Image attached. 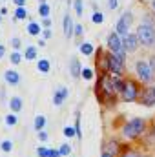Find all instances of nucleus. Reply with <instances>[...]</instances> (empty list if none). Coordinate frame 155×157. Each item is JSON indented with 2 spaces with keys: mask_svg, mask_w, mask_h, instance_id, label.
I'll return each instance as SVG.
<instances>
[{
  "mask_svg": "<svg viewBox=\"0 0 155 157\" xmlns=\"http://www.w3.org/2000/svg\"><path fill=\"white\" fill-rule=\"evenodd\" d=\"M144 128H146L144 119L135 117V119H131L130 122H126V124L122 126V135H124L126 139H137L139 135H142Z\"/></svg>",
  "mask_w": 155,
  "mask_h": 157,
  "instance_id": "f257e3e1",
  "label": "nucleus"
},
{
  "mask_svg": "<svg viewBox=\"0 0 155 157\" xmlns=\"http://www.w3.org/2000/svg\"><path fill=\"white\" fill-rule=\"evenodd\" d=\"M139 97H141L139 84H137L133 78H126V80H124V88H122V91H120V99H122L124 102H135Z\"/></svg>",
  "mask_w": 155,
  "mask_h": 157,
  "instance_id": "f03ea898",
  "label": "nucleus"
},
{
  "mask_svg": "<svg viewBox=\"0 0 155 157\" xmlns=\"http://www.w3.org/2000/svg\"><path fill=\"white\" fill-rule=\"evenodd\" d=\"M137 37H139V42L142 46L152 48V46H155V28L150 26V24L141 22L139 28H137Z\"/></svg>",
  "mask_w": 155,
  "mask_h": 157,
  "instance_id": "7ed1b4c3",
  "label": "nucleus"
},
{
  "mask_svg": "<svg viewBox=\"0 0 155 157\" xmlns=\"http://www.w3.org/2000/svg\"><path fill=\"white\" fill-rule=\"evenodd\" d=\"M106 46H108V51H110V53H115L120 59L126 60V51H124V48H122V37H120L117 31H112V33L108 35Z\"/></svg>",
  "mask_w": 155,
  "mask_h": 157,
  "instance_id": "20e7f679",
  "label": "nucleus"
},
{
  "mask_svg": "<svg viewBox=\"0 0 155 157\" xmlns=\"http://www.w3.org/2000/svg\"><path fill=\"white\" fill-rule=\"evenodd\" d=\"M135 73H137L139 80L144 82V84H148V82L153 80V70L150 68V62H148V60L139 59V60L135 62Z\"/></svg>",
  "mask_w": 155,
  "mask_h": 157,
  "instance_id": "39448f33",
  "label": "nucleus"
},
{
  "mask_svg": "<svg viewBox=\"0 0 155 157\" xmlns=\"http://www.w3.org/2000/svg\"><path fill=\"white\" fill-rule=\"evenodd\" d=\"M131 22H133V15H131L130 11H124V13L120 15V18L117 20L115 31L119 33V35H120V37L128 35V31H130V26H131Z\"/></svg>",
  "mask_w": 155,
  "mask_h": 157,
  "instance_id": "423d86ee",
  "label": "nucleus"
},
{
  "mask_svg": "<svg viewBox=\"0 0 155 157\" xmlns=\"http://www.w3.org/2000/svg\"><path fill=\"white\" fill-rule=\"evenodd\" d=\"M108 62H110V73L112 75H122L124 73V62H126L124 59L108 51Z\"/></svg>",
  "mask_w": 155,
  "mask_h": 157,
  "instance_id": "0eeeda50",
  "label": "nucleus"
},
{
  "mask_svg": "<svg viewBox=\"0 0 155 157\" xmlns=\"http://www.w3.org/2000/svg\"><path fill=\"white\" fill-rule=\"evenodd\" d=\"M139 46H141V42H139L137 33H128L122 37V48L126 53H135L139 49Z\"/></svg>",
  "mask_w": 155,
  "mask_h": 157,
  "instance_id": "6e6552de",
  "label": "nucleus"
},
{
  "mask_svg": "<svg viewBox=\"0 0 155 157\" xmlns=\"http://www.w3.org/2000/svg\"><path fill=\"white\" fill-rule=\"evenodd\" d=\"M139 101H141V104L142 106H153L155 104V86H150V88H146L142 93H141V97H139Z\"/></svg>",
  "mask_w": 155,
  "mask_h": 157,
  "instance_id": "1a4fd4ad",
  "label": "nucleus"
},
{
  "mask_svg": "<svg viewBox=\"0 0 155 157\" xmlns=\"http://www.w3.org/2000/svg\"><path fill=\"white\" fill-rule=\"evenodd\" d=\"M62 28H64V37H66V39L75 37V24H73V18L70 17V13L64 15V18H62Z\"/></svg>",
  "mask_w": 155,
  "mask_h": 157,
  "instance_id": "9d476101",
  "label": "nucleus"
},
{
  "mask_svg": "<svg viewBox=\"0 0 155 157\" xmlns=\"http://www.w3.org/2000/svg\"><path fill=\"white\" fill-rule=\"evenodd\" d=\"M68 95H70V90H68L66 86L57 88L55 93H53V104H55V106H62V102L68 99Z\"/></svg>",
  "mask_w": 155,
  "mask_h": 157,
  "instance_id": "9b49d317",
  "label": "nucleus"
},
{
  "mask_svg": "<svg viewBox=\"0 0 155 157\" xmlns=\"http://www.w3.org/2000/svg\"><path fill=\"white\" fill-rule=\"evenodd\" d=\"M70 75L75 78V80L82 75V66H80L77 57H71V60H70Z\"/></svg>",
  "mask_w": 155,
  "mask_h": 157,
  "instance_id": "f8f14e48",
  "label": "nucleus"
},
{
  "mask_svg": "<svg viewBox=\"0 0 155 157\" xmlns=\"http://www.w3.org/2000/svg\"><path fill=\"white\" fill-rule=\"evenodd\" d=\"M4 78H6V82H7V84H11V86H15V84H18V82H20V75H18L15 70H7V71L4 73Z\"/></svg>",
  "mask_w": 155,
  "mask_h": 157,
  "instance_id": "ddd939ff",
  "label": "nucleus"
},
{
  "mask_svg": "<svg viewBox=\"0 0 155 157\" xmlns=\"http://www.w3.org/2000/svg\"><path fill=\"white\" fill-rule=\"evenodd\" d=\"M9 108H11V112H20L22 110V99L20 97H11L9 99Z\"/></svg>",
  "mask_w": 155,
  "mask_h": 157,
  "instance_id": "4468645a",
  "label": "nucleus"
},
{
  "mask_svg": "<svg viewBox=\"0 0 155 157\" xmlns=\"http://www.w3.org/2000/svg\"><path fill=\"white\" fill-rule=\"evenodd\" d=\"M37 70H39L40 73H49V70H51L49 60L47 59H40L39 62H37Z\"/></svg>",
  "mask_w": 155,
  "mask_h": 157,
  "instance_id": "2eb2a0df",
  "label": "nucleus"
},
{
  "mask_svg": "<svg viewBox=\"0 0 155 157\" xmlns=\"http://www.w3.org/2000/svg\"><path fill=\"white\" fill-rule=\"evenodd\" d=\"M119 148H120V146H119L117 141H110V143L106 144L104 152H106V154H112V155H117V154H119Z\"/></svg>",
  "mask_w": 155,
  "mask_h": 157,
  "instance_id": "dca6fc26",
  "label": "nucleus"
},
{
  "mask_svg": "<svg viewBox=\"0 0 155 157\" xmlns=\"http://www.w3.org/2000/svg\"><path fill=\"white\" fill-rule=\"evenodd\" d=\"M78 51H80L82 55H86V57H88V55H91V53L95 51V48H93V44H89V42H82V44H80V48H78Z\"/></svg>",
  "mask_w": 155,
  "mask_h": 157,
  "instance_id": "f3484780",
  "label": "nucleus"
},
{
  "mask_svg": "<svg viewBox=\"0 0 155 157\" xmlns=\"http://www.w3.org/2000/svg\"><path fill=\"white\" fill-rule=\"evenodd\" d=\"M49 13H51V7H49V4H39V15L42 18H49Z\"/></svg>",
  "mask_w": 155,
  "mask_h": 157,
  "instance_id": "a211bd4d",
  "label": "nucleus"
},
{
  "mask_svg": "<svg viewBox=\"0 0 155 157\" xmlns=\"http://www.w3.org/2000/svg\"><path fill=\"white\" fill-rule=\"evenodd\" d=\"M24 18H29V13L26 7H17L15 11V20H24Z\"/></svg>",
  "mask_w": 155,
  "mask_h": 157,
  "instance_id": "6ab92c4d",
  "label": "nucleus"
},
{
  "mask_svg": "<svg viewBox=\"0 0 155 157\" xmlns=\"http://www.w3.org/2000/svg\"><path fill=\"white\" fill-rule=\"evenodd\" d=\"M24 57H26V60H35V59H37V48H35V46H28Z\"/></svg>",
  "mask_w": 155,
  "mask_h": 157,
  "instance_id": "aec40b11",
  "label": "nucleus"
},
{
  "mask_svg": "<svg viewBox=\"0 0 155 157\" xmlns=\"http://www.w3.org/2000/svg\"><path fill=\"white\" fill-rule=\"evenodd\" d=\"M29 35H33V37H37V35H40V24H37V22H29L28 24V29H26Z\"/></svg>",
  "mask_w": 155,
  "mask_h": 157,
  "instance_id": "412c9836",
  "label": "nucleus"
},
{
  "mask_svg": "<svg viewBox=\"0 0 155 157\" xmlns=\"http://www.w3.org/2000/svg\"><path fill=\"white\" fill-rule=\"evenodd\" d=\"M44 126H46V117H44V115H37V117H35V130H37V132H42Z\"/></svg>",
  "mask_w": 155,
  "mask_h": 157,
  "instance_id": "4be33fe9",
  "label": "nucleus"
},
{
  "mask_svg": "<svg viewBox=\"0 0 155 157\" xmlns=\"http://www.w3.org/2000/svg\"><path fill=\"white\" fill-rule=\"evenodd\" d=\"M73 7H75V13L78 17H82V13H84V0H73Z\"/></svg>",
  "mask_w": 155,
  "mask_h": 157,
  "instance_id": "5701e85b",
  "label": "nucleus"
},
{
  "mask_svg": "<svg viewBox=\"0 0 155 157\" xmlns=\"http://www.w3.org/2000/svg\"><path fill=\"white\" fill-rule=\"evenodd\" d=\"M75 132H77V137L78 139H82V130H80V112H75Z\"/></svg>",
  "mask_w": 155,
  "mask_h": 157,
  "instance_id": "b1692460",
  "label": "nucleus"
},
{
  "mask_svg": "<svg viewBox=\"0 0 155 157\" xmlns=\"http://www.w3.org/2000/svg\"><path fill=\"white\" fill-rule=\"evenodd\" d=\"M91 22H93V24H102V22H104V15H102L100 11H93V15H91Z\"/></svg>",
  "mask_w": 155,
  "mask_h": 157,
  "instance_id": "393cba45",
  "label": "nucleus"
},
{
  "mask_svg": "<svg viewBox=\"0 0 155 157\" xmlns=\"http://www.w3.org/2000/svg\"><path fill=\"white\" fill-rule=\"evenodd\" d=\"M9 60H11V64H20L22 62V55L18 53V51H15V53H11V57H9Z\"/></svg>",
  "mask_w": 155,
  "mask_h": 157,
  "instance_id": "a878e982",
  "label": "nucleus"
},
{
  "mask_svg": "<svg viewBox=\"0 0 155 157\" xmlns=\"http://www.w3.org/2000/svg\"><path fill=\"white\" fill-rule=\"evenodd\" d=\"M0 148H2V152H6V154H9L11 150H13V143L11 141H2V144H0Z\"/></svg>",
  "mask_w": 155,
  "mask_h": 157,
  "instance_id": "bb28decb",
  "label": "nucleus"
},
{
  "mask_svg": "<svg viewBox=\"0 0 155 157\" xmlns=\"http://www.w3.org/2000/svg\"><path fill=\"white\" fill-rule=\"evenodd\" d=\"M17 122H18V117H17L15 113H9V115L6 117V124H7V126H15Z\"/></svg>",
  "mask_w": 155,
  "mask_h": 157,
  "instance_id": "cd10ccee",
  "label": "nucleus"
},
{
  "mask_svg": "<svg viewBox=\"0 0 155 157\" xmlns=\"http://www.w3.org/2000/svg\"><path fill=\"white\" fill-rule=\"evenodd\" d=\"M80 77H84L86 80H91L93 78V70H89V68H82V75Z\"/></svg>",
  "mask_w": 155,
  "mask_h": 157,
  "instance_id": "c85d7f7f",
  "label": "nucleus"
},
{
  "mask_svg": "<svg viewBox=\"0 0 155 157\" xmlns=\"http://www.w3.org/2000/svg\"><path fill=\"white\" fill-rule=\"evenodd\" d=\"M122 157H142L139 152H135V150H124L122 152Z\"/></svg>",
  "mask_w": 155,
  "mask_h": 157,
  "instance_id": "c756f323",
  "label": "nucleus"
},
{
  "mask_svg": "<svg viewBox=\"0 0 155 157\" xmlns=\"http://www.w3.org/2000/svg\"><path fill=\"white\" fill-rule=\"evenodd\" d=\"M37 155H39V157H47V155H49V148L40 146L39 150H37Z\"/></svg>",
  "mask_w": 155,
  "mask_h": 157,
  "instance_id": "7c9ffc66",
  "label": "nucleus"
},
{
  "mask_svg": "<svg viewBox=\"0 0 155 157\" xmlns=\"http://www.w3.org/2000/svg\"><path fill=\"white\" fill-rule=\"evenodd\" d=\"M64 135H66V137H73V135H77V132H75V128L66 126V128H64Z\"/></svg>",
  "mask_w": 155,
  "mask_h": 157,
  "instance_id": "2f4dec72",
  "label": "nucleus"
},
{
  "mask_svg": "<svg viewBox=\"0 0 155 157\" xmlns=\"http://www.w3.org/2000/svg\"><path fill=\"white\" fill-rule=\"evenodd\" d=\"M59 152H60V155H70V152H71V146H70V144H62Z\"/></svg>",
  "mask_w": 155,
  "mask_h": 157,
  "instance_id": "473e14b6",
  "label": "nucleus"
},
{
  "mask_svg": "<svg viewBox=\"0 0 155 157\" xmlns=\"http://www.w3.org/2000/svg\"><path fill=\"white\" fill-rule=\"evenodd\" d=\"M11 48H13V49H18V48H20V39H18V37H13V39H11Z\"/></svg>",
  "mask_w": 155,
  "mask_h": 157,
  "instance_id": "72a5a7b5",
  "label": "nucleus"
},
{
  "mask_svg": "<svg viewBox=\"0 0 155 157\" xmlns=\"http://www.w3.org/2000/svg\"><path fill=\"white\" fill-rule=\"evenodd\" d=\"M82 33H84V28L80 24H75V37H82Z\"/></svg>",
  "mask_w": 155,
  "mask_h": 157,
  "instance_id": "f704fd0d",
  "label": "nucleus"
},
{
  "mask_svg": "<svg viewBox=\"0 0 155 157\" xmlns=\"http://www.w3.org/2000/svg\"><path fill=\"white\" fill-rule=\"evenodd\" d=\"M108 7L110 9H117L119 7V0H108Z\"/></svg>",
  "mask_w": 155,
  "mask_h": 157,
  "instance_id": "c9c22d12",
  "label": "nucleus"
},
{
  "mask_svg": "<svg viewBox=\"0 0 155 157\" xmlns=\"http://www.w3.org/2000/svg\"><path fill=\"white\" fill-rule=\"evenodd\" d=\"M49 26H51V18H42V28L47 29Z\"/></svg>",
  "mask_w": 155,
  "mask_h": 157,
  "instance_id": "e433bc0d",
  "label": "nucleus"
},
{
  "mask_svg": "<svg viewBox=\"0 0 155 157\" xmlns=\"http://www.w3.org/2000/svg\"><path fill=\"white\" fill-rule=\"evenodd\" d=\"M42 35H44V40H46V39H51L53 33H51V29L47 28V29H42Z\"/></svg>",
  "mask_w": 155,
  "mask_h": 157,
  "instance_id": "4c0bfd02",
  "label": "nucleus"
},
{
  "mask_svg": "<svg viewBox=\"0 0 155 157\" xmlns=\"http://www.w3.org/2000/svg\"><path fill=\"white\" fill-rule=\"evenodd\" d=\"M13 4L17 7H26V0H13Z\"/></svg>",
  "mask_w": 155,
  "mask_h": 157,
  "instance_id": "58836bf2",
  "label": "nucleus"
},
{
  "mask_svg": "<svg viewBox=\"0 0 155 157\" xmlns=\"http://www.w3.org/2000/svg\"><path fill=\"white\" fill-rule=\"evenodd\" d=\"M39 139L42 141V143H44V141H47V133H46L44 130H42V132H39Z\"/></svg>",
  "mask_w": 155,
  "mask_h": 157,
  "instance_id": "ea45409f",
  "label": "nucleus"
},
{
  "mask_svg": "<svg viewBox=\"0 0 155 157\" xmlns=\"http://www.w3.org/2000/svg\"><path fill=\"white\" fill-rule=\"evenodd\" d=\"M47 157H60V152L59 150H49V155Z\"/></svg>",
  "mask_w": 155,
  "mask_h": 157,
  "instance_id": "a19ab883",
  "label": "nucleus"
},
{
  "mask_svg": "<svg viewBox=\"0 0 155 157\" xmlns=\"http://www.w3.org/2000/svg\"><path fill=\"white\" fill-rule=\"evenodd\" d=\"M148 62H150V68L155 71V55H152V57H150V60H148Z\"/></svg>",
  "mask_w": 155,
  "mask_h": 157,
  "instance_id": "79ce46f5",
  "label": "nucleus"
},
{
  "mask_svg": "<svg viewBox=\"0 0 155 157\" xmlns=\"http://www.w3.org/2000/svg\"><path fill=\"white\" fill-rule=\"evenodd\" d=\"M4 55H6V48H4V46H2V44H0V59H2V57H4Z\"/></svg>",
  "mask_w": 155,
  "mask_h": 157,
  "instance_id": "37998d69",
  "label": "nucleus"
},
{
  "mask_svg": "<svg viewBox=\"0 0 155 157\" xmlns=\"http://www.w3.org/2000/svg\"><path fill=\"white\" fill-rule=\"evenodd\" d=\"M39 46H40V48H44V46H46V40H44V39L39 40Z\"/></svg>",
  "mask_w": 155,
  "mask_h": 157,
  "instance_id": "c03bdc74",
  "label": "nucleus"
},
{
  "mask_svg": "<svg viewBox=\"0 0 155 157\" xmlns=\"http://www.w3.org/2000/svg\"><path fill=\"white\" fill-rule=\"evenodd\" d=\"M102 157H115V155H112V154H106V152H104V154H102Z\"/></svg>",
  "mask_w": 155,
  "mask_h": 157,
  "instance_id": "a18cd8bd",
  "label": "nucleus"
},
{
  "mask_svg": "<svg viewBox=\"0 0 155 157\" xmlns=\"http://www.w3.org/2000/svg\"><path fill=\"white\" fill-rule=\"evenodd\" d=\"M152 9L155 11V0H152Z\"/></svg>",
  "mask_w": 155,
  "mask_h": 157,
  "instance_id": "49530a36",
  "label": "nucleus"
},
{
  "mask_svg": "<svg viewBox=\"0 0 155 157\" xmlns=\"http://www.w3.org/2000/svg\"><path fill=\"white\" fill-rule=\"evenodd\" d=\"M153 135H155V121H153Z\"/></svg>",
  "mask_w": 155,
  "mask_h": 157,
  "instance_id": "de8ad7c7",
  "label": "nucleus"
},
{
  "mask_svg": "<svg viewBox=\"0 0 155 157\" xmlns=\"http://www.w3.org/2000/svg\"><path fill=\"white\" fill-rule=\"evenodd\" d=\"M44 2H46V0H40V4H44Z\"/></svg>",
  "mask_w": 155,
  "mask_h": 157,
  "instance_id": "09e8293b",
  "label": "nucleus"
},
{
  "mask_svg": "<svg viewBox=\"0 0 155 157\" xmlns=\"http://www.w3.org/2000/svg\"><path fill=\"white\" fill-rule=\"evenodd\" d=\"M0 15H2V13H0ZM0 22H2V17H0Z\"/></svg>",
  "mask_w": 155,
  "mask_h": 157,
  "instance_id": "8fccbe9b",
  "label": "nucleus"
}]
</instances>
